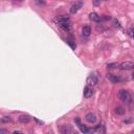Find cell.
Here are the masks:
<instances>
[{"label":"cell","instance_id":"cell-1","mask_svg":"<svg viewBox=\"0 0 134 134\" xmlns=\"http://www.w3.org/2000/svg\"><path fill=\"white\" fill-rule=\"evenodd\" d=\"M56 22L58 23L61 28L65 32H69L70 30V21H69L68 16H60L56 19Z\"/></svg>","mask_w":134,"mask_h":134},{"label":"cell","instance_id":"cell-2","mask_svg":"<svg viewBox=\"0 0 134 134\" xmlns=\"http://www.w3.org/2000/svg\"><path fill=\"white\" fill-rule=\"evenodd\" d=\"M118 97L121 99V100H123L126 104H130V103L132 102V96H131V94L128 92L127 90L121 89L118 91Z\"/></svg>","mask_w":134,"mask_h":134},{"label":"cell","instance_id":"cell-3","mask_svg":"<svg viewBox=\"0 0 134 134\" xmlns=\"http://www.w3.org/2000/svg\"><path fill=\"white\" fill-rule=\"evenodd\" d=\"M120 68L121 70H132L134 69V63L130 62V61H126V62H123L120 64Z\"/></svg>","mask_w":134,"mask_h":134},{"label":"cell","instance_id":"cell-4","mask_svg":"<svg viewBox=\"0 0 134 134\" xmlns=\"http://www.w3.org/2000/svg\"><path fill=\"white\" fill-rule=\"evenodd\" d=\"M97 83H99V79H97V77L95 74H90L89 77L87 78V85L88 86H95V85H97Z\"/></svg>","mask_w":134,"mask_h":134},{"label":"cell","instance_id":"cell-5","mask_svg":"<svg viewBox=\"0 0 134 134\" xmlns=\"http://www.w3.org/2000/svg\"><path fill=\"white\" fill-rule=\"evenodd\" d=\"M82 5H83V2L82 1H78V2H75V3H74L71 5V7H70V14H77L79 10L82 7Z\"/></svg>","mask_w":134,"mask_h":134},{"label":"cell","instance_id":"cell-6","mask_svg":"<svg viewBox=\"0 0 134 134\" xmlns=\"http://www.w3.org/2000/svg\"><path fill=\"white\" fill-rule=\"evenodd\" d=\"M60 133L61 134H71L72 133V127L69 125H62L60 127Z\"/></svg>","mask_w":134,"mask_h":134},{"label":"cell","instance_id":"cell-7","mask_svg":"<svg viewBox=\"0 0 134 134\" xmlns=\"http://www.w3.org/2000/svg\"><path fill=\"white\" fill-rule=\"evenodd\" d=\"M107 78L109 79V81L112 82V83H120V82H121V75H117V74H107Z\"/></svg>","mask_w":134,"mask_h":134},{"label":"cell","instance_id":"cell-8","mask_svg":"<svg viewBox=\"0 0 134 134\" xmlns=\"http://www.w3.org/2000/svg\"><path fill=\"white\" fill-rule=\"evenodd\" d=\"M85 120H86L88 123L94 124L96 121V116H95V114L92 113V112H89V113L86 114V116H85Z\"/></svg>","mask_w":134,"mask_h":134},{"label":"cell","instance_id":"cell-9","mask_svg":"<svg viewBox=\"0 0 134 134\" xmlns=\"http://www.w3.org/2000/svg\"><path fill=\"white\" fill-rule=\"evenodd\" d=\"M92 94H93L92 88H90L89 86H86L84 88V97H86V99H90V97L92 96Z\"/></svg>","mask_w":134,"mask_h":134},{"label":"cell","instance_id":"cell-10","mask_svg":"<svg viewBox=\"0 0 134 134\" xmlns=\"http://www.w3.org/2000/svg\"><path fill=\"white\" fill-rule=\"evenodd\" d=\"M18 120H19L20 123H22V124H28L29 121H30V117L28 116V115H20L19 117H18Z\"/></svg>","mask_w":134,"mask_h":134},{"label":"cell","instance_id":"cell-11","mask_svg":"<svg viewBox=\"0 0 134 134\" xmlns=\"http://www.w3.org/2000/svg\"><path fill=\"white\" fill-rule=\"evenodd\" d=\"M89 17H90L91 20L94 21V22H100V21L102 20V17H100L96 13H91V14L89 15Z\"/></svg>","mask_w":134,"mask_h":134},{"label":"cell","instance_id":"cell-12","mask_svg":"<svg viewBox=\"0 0 134 134\" xmlns=\"http://www.w3.org/2000/svg\"><path fill=\"white\" fill-rule=\"evenodd\" d=\"M80 129L84 134H92L93 133L92 129H89V128L85 127V126H83V125H80Z\"/></svg>","mask_w":134,"mask_h":134},{"label":"cell","instance_id":"cell-13","mask_svg":"<svg viewBox=\"0 0 134 134\" xmlns=\"http://www.w3.org/2000/svg\"><path fill=\"white\" fill-rule=\"evenodd\" d=\"M82 33H83L84 37H89L90 34H91V28H90L89 26H84L83 27V30H82Z\"/></svg>","mask_w":134,"mask_h":134},{"label":"cell","instance_id":"cell-14","mask_svg":"<svg viewBox=\"0 0 134 134\" xmlns=\"http://www.w3.org/2000/svg\"><path fill=\"white\" fill-rule=\"evenodd\" d=\"M114 111H115V113H116L117 115H123L125 113V109L123 107H116Z\"/></svg>","mask_w":134,"mask_h":134},{"label":"cell","instance_id":"cell-15","mask_svg":"<svg viewBox=\"0 0 134 134\" xmlns=\"http://www.w3.org/2000/svg\"><path fill=\"white\" fill-rule=\"evenodd\" d=\"M11 121H12V117L11 116L1 117V123H3V124H7V123H11Z\"/></svg>","mask_w":134,"mask_h":134},{"label":"cell","instance_id":"cell-16","mask_svg":"<svg viewBox=\"0 0 134 134\" xmlns=\"http://www.w3.org/2000/svg\"><path fill=\"white\" fill-rule=\"evenodd\" d=\"M67 44H68V45H70V47L72 48V49H75V47H77L72 40H67Z\"/></svg>","mask_w":134,"mask_h":134},{"label":"cell","instance_id":"cell-17","mask_svg":"<svg viewBox=\"0 0 134 134\" xmlns=\"http://www.w3.org/2000/svg\"><path fill=\"white\" fill-rule=\"evenodd\" d=\"M114 67H117V64L116 63H110V64H108L107 65V68L109 69V68H114Z\"/></svg>","mask_w":134,"mask_h":134},{"label":"cell","instance_id":"cell-18","mask_svg":"<svg viewBox=\"0 0 134 134\" xmlns=\"http://www.w3.org/2000/svg\"><path fill=\"white\" fill-rule=\"evenodd\" d=\"M114 25L116 27H121V24H120V22H118L117 20H114Z\"/></svg>","mask_w":134,"mask_h":134},{"label":"cell","instance_id":"cell-19","mask_svg":"<svg viewBox=\"0 0 134 134\" xmlns=\"http://www.w3.org/2000/svg\"><path fill=\"white\" fill-rule=\"evenodd\" d=\"M13 134H23L21 131H19V130H15L14 132H13Z\"/></svg>","mask_w":134,"mask_h":134},{"label":"cell","instance_id":"cell-20","mask_svg":"<svg viewBox=\"0 0 134 134\" xmlns=\"http://www.w3.org/2000/svg\"><path fill=\"white\" fill-rule=\"evenodd\" d=\"M0 134H7V130L1 129V130H0Z\"/></svg>","mask_w":134,"mask_h":134},{"label":"cell","instance_id":"cell-21","mask_svg":"<svg viewBox=\"0 0 134 134\" xmlns=\"http://www.w3.org/2000/svg\"><path fill=\"white\" fill-rule=\"evenodd\" d=\"M75 123H77V124H79V126H80V125H81V121H80V118H79V117H77V118H75Z\"/></svg>","mask_w":134,"mask_h":134},{"label":"cell","instance_id":"cell-22","mask_svg":"<svg viewBox=\"0 0 134 134\" xmlns=\"http://www.w3.org/2000/svg\"><path fill=\"white\" fill-rule=\"evenodd\" d=\"M93 4H94V5H99V4H100V2H99V1H94Z\"/></svg>","mask_w":134,"mask_h":134},{"label":"cell","instance_id":"cell-23","mask_svg":"<svg viewBox=\"0 0 134 134\" xmlns=\"http://www.w3.org/2000/svg\"><path fill=\"white\" fill-rule=\"evenodd\" d=\"M37 3H38V4H44L45 1H37Z\"/></svg>","mask_w":134,"mask_h":134},{"label":"cell","instance_id":"cell-24","mask_svg":"<svg viewBox=\"0 0 134 134\" xmlns=\"http://www.w3.org/2000/svg\"><path fill=\"white\" fill-rule=\"evenodd\" d=\"M131 34H132V36H134V27L131 28Z\"/></svg>","mask_w":134,"mask_h":134},{"label":"cell","instance_id":"cell-25","mask_svg":"<svg viewBox=\"0 0 134 134\" xmlns=\"http://www.w3.org/2000/svg\"><path fill=\"white\" fill-rule=\"evenodd\" d=\"M105 19H106V20H110V19H111V17H109V16H105Z\"/></svg>","mask_w":134,"mask_h":134},{"label":"cell","instance_id":"cell-26","mask_svg":"<svg viewBox=\"0 0 134 134\" xmlns=\"http://www.w3.org/2000/svg\"><path fill=\"white\" fill-rule=\"evenodd\" d=\"M132 78H133V80H134V72H133V74H132Z\"/></svg>","mask_w":134,"mask_h":134},{"label":"cell","instance_id":"cell-27","mask_svg":"<svg viewBox=\"0 0 134 134\" xmlns=\"http://www.w3.org/2000/svg\"><path fill=\"white\" fill-rule=\"evenodd\" d=\"M48 134H54V133H53V132H49V133H48Z\"/></svg>","mask_w":134,"mask_h":134},{"label":"cell","instance_id":"cell-28","mask_svg":"<svg viewBox=\"0 0 134 134\" xmlns=\"http://www.w3.org/2000/svg\"><path fill=\"white\" fill-rule=\"evenodd\" d=\"M74 134H79V133H74Z\"/></svg>","mask_w":134,"mask_h":134},{"label":"cell","instance_id":"cell-29","mask_svg":"<svg viewBox=\"0 0 134 134\" xmlns=\"http://www.w3.org/2000/svg\"><path fill=\"white\" fill-rule=\"evenodd\" d=\"M133 39H134V36H133Z\"/></svg>","mask_w":134,"mask_h":134}]
</instances>
